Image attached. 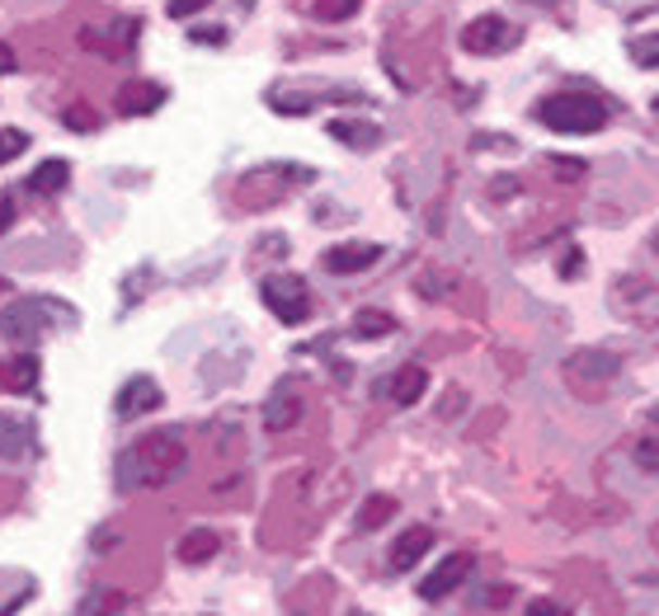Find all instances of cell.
<instances>
[{"label":"cell","mask_w":659,"mask_h":616,"mask_svg":"<svg viewBox=\"0 0 659 616\" xmlns=\"http://www.w3.org/2000/svg\"><path fill=\"white\" fill-rule=\"evenodd\" d=\"M184 466H189V448H184L179 428H151L147 438L127 442L113 462V480L119 490L137 494V490H161V485L179 480Z\"/></svg>","instance_id":"1"},{"label":"cell","mask_w":659,"mask_h":616,"mask_svg":"<svg viewBox=\"0 0 659 616\" xmlns=\"http://www.w3.org/2000/svg\"><path fill=\"white\" fill-rule=\"evenodd\" d=\"M537 123L551 127V133H561V137H594V133H604L608 109H604V99H594V95L561 90V95L537 99Z\"/></svg>","instance_id":"2"},{"label":"cell","mask_w":659,"mask_h":616,"mask_svg":"<svg viewBox=\"0 0 659 616\" xmlns=\"http://www.w3.org/2000/svg\"><path fill=\"white\" fill-rule=\"evenodd\" d=\"M76 311L57 297H20V302H5L0 306V339H14V343H28V339H42L52 325H71Z\"/></svg>","instance_id":"3"},{"label":"cell","mask_w":659,"mask_h":616,"mask_svg":"<svg viewBox=\"0 0 659 616\" xmlns=\"http://www.w3.org/2000/svg\"><path fill=\"white\" fill-rule=\"evenodd\" d=\"M260 297L283 325H302L311 315V288L297 274H269L260 282Z\"/></svg>","instance_id":"4"},{"label":"cell","mask_w":659,"mask_h":616,"mask_svg":"<svg viewBox=\"0 0 659 616\" xmlns=\"http://www.w3.org/2000/svg\"><path fill=\"white\" fill-rule=\"evenodd\" d=\"M513 42H519V28L509 20H499V14H481V20H471L462 28V48L471 56H499V52H509Z\"/></svg>","instance_id":"5"},{"label":"cell","mask_w":659,"mask_h":616,"mask_svg":"<svg viewBox=\"0 0 659 616\" xmlns=\"http://www.w3.org/2000/svg\"><path fill=\"white\" fill-rule=\"evenodd\" d=\"M302 410H307L302 386H297L293 377H283L264 400V428L269 433H288V428H297V419H302Z\"/></svg>","instance_id":"6"},{"label":"cell","mask_w":659,"mask_h":616,"mask_svg":"<svg viewBox=\"0 0 659 616\" xmlns=\"http://www.w3.org/2000/svg\"><path fill=\"white\" fill-rule=\"evenodd\" d=\"M618 372H622V357L608 353V349H575V353L565 357V377L570 381L608 386V381H618Z\"/></svg>","instance_id":"7"},{"label":"cell","mask_w":659,"mask_h":616,"mask_svg":"<svg viewBox=\"0 0 659 616\" xmlns=\"http://www.w3.org/2000/svg\"><path fill=\"white\" fill-rule=\"evenodd\" d=\"M382 246H377V240H344V246H330L325 254H321V264L330 268V274H363V268H372V264H377L382 260Z\"/></svg>","instance_id":"8"},{"label":"cell","mask_w":659,"mask_h":616,"mask_svg":"<svg viewBox=\"0 0 659 616\" xmlns=\"http://www.w3.org/2000/svg\"><path fill=\"white\" fill-rule=\"evenodd\" d=\"M165 99H170L165 85H156V80L141 76V80H123V85H119V99H113V109H119L123 118H147V113H156V109L165 104Z\"/></svg>","instance_id":"9"},{"label":"cell","mask_w":659,"mask_h":616,"mask_svg":"<svg viewBox=\"0 0 659 616\" xmlns=\"http://www.w3.org/2000/svg\"><path fill=\"white\" fill-rule=\"evenodd\" d=\"M161 386H156L151 377H127L119 386V395H113V414L119 419H137V414H151V410H161Z\"/></svg>","instance_id":"10"},{"label":"cell","mask_w":659,"mask_h":616,"mask_svg":"<svg viewBox=\"0 0 659 616\" xmlns=\"http://www.w3.org/2000/svg\"><path fill=\"white\" fill-rule=\"evenodd\" d=\"M467 575H471V555L457 551V555H448L443 565H434V575H424L420 598H424V603H443V598H448L452 589H462Z\"/></svg>","instance_id":"11"},{"label":"cell","mask_w":659,"mask_h":616,"mask_svg":"<svg viewBox=\"0 0 659 616\" xmlns=\"http://www.w3.org/2000/svg\"><path fill=\"white\" fill-rule=\"evenodd\" d=\"M428 551H434V527H406V532L391 541V569L406 575V569L420 565Z\"/></svg>","instance_id":"12"},{"label":"cell","mask_w":659,"mask_h":616,"mask_svg":"<svg viewBox=\"0 0 659 616\" xmlns=\"http://www.w3.org/2000/svg\"><path fill=\"white\" fill-rule=\"evenodd\" d=\"M34 442H38L34 419L0 410V456H28V452H34Z\"/></svg>","instance_id":"13"},{"label":"cell","mask_w":659,"mask_h":616,"mask_svg":"<svg viewBox=\"0 0 659 616\" xmlns=\"http://www.w3.org/2000/svg\"><path fill=\"white\" fill-rule=\"evenodd\" d=\"M424 391H428V372H424L420 363H406L391 381H386V395H391V405H400V410L420 405Z\"/></svg>","instance_id":"14"},{"label":"cell","mask_w":659,"mask_h":616,"mask_svg":"<svg viewBox=\"0 0 659 616\" xmlns=\"http://www.w3.org/2000/svg\"><path fill=\"white\" fill-rule=\"evenodd\" d=\"M34 386H38V357L34 353H20V357H5V363H0V391L28 395Z\"/></svg>","instance_id":"15"},{"label":"cell","mask_w":659,"mask_h":616,"mask_svg":"<svg viewBox=\"0 0 659 616\" xmlns=\"http://www.w3.org/2000/svg\"><path fill=\"white\" fill-rule=\"evenodd\" d=\"M217 551H222V532H212V527H194V532H184L179 546H175V555L184 565H208Z\"/></svg>","instance_id":"16"},{"label":"cell","mask_w":659,"mask_h":616,"mask_svg":"<svg viewBox=\"0 0 659 616\" xmlns=\"http://www.w3.org/2000/svg\"><path fill=\"white\" fill-rule=\"evenodd\" d=\"M330 137L344 141V147H353V151H372L382 141V127L368 123V118H335L330 123Z\"/></svg>","instance_id":"17"},{"label":"cell","mask_w":659,"mask_h":616,"mask_svg":"<svg viewBox=\"0 0 659 616\" xmlns=\"http://www.w3.org/2000/svg\"><path fill=\"white\" fill-rule=\"evenodd\" d=\"M66 184H71V165H66V161H57V155H52V161L34 165V175H28L24 189H34L38 198H52V193H62Z\"/></svg>","instance_id":"18"},{"label":"cell","mask_w":659,"mask_h":616,"mask_svg":"<svg viewBox=\"0 0 659 616\" xmlns=\"http://www.w3.org/2000/svg\"><path fill=\"white\" fill-rule=\"evenodd\" d=\"M391 518H396V499H391V494H372V499H363V508H358L353 527H358V532H377V527L391 523Z\"/></svg>","instance_id":"19"},{"label":"cell","mask_w":659,"mask_h":616,"mask_svg":"<svg viewBox=\"0 0 659 616\" xmlns=\"http://www.w3.org/2000/svg\"><path fill=\"white\" fill-rule=\"evenodd\" d=\"M123 612H127L123 589H95V593H85V603L76 607V616H123Z\"/></svg>","instance_id":"20"},{"label":"cell","mask_w":659,"mask_h":616,"mask_svg":"<svg viewBox=\"0 0 659 616\" xmlns=\"http://www.w3.org/2000/svg\"><path fill=\"white\" fill-rule=\"evenodd\" d=\"M353 335H358V339H386V335H396V315H386V311H358V315H353Z\"/></svg>","instance_id":"21"},{"label":"cell","mask_w":659,"mask_h":616,"mask_svg":"<svg viewBox=\"0 0 659 616\" xmlns=\"http://www.w3.org/2000/svg\"><path fill=\"white\" fill-rule=\"evenodd\" d=\"M358 5H363V0H316L311 14H316L321 24H344V20H353V14H358Z\"/></svg>","instance_id":"22"},{"label":"cell","mask_w":659,"mask_h":616,"mask_svg":"<svg viewBox=\"0 0 659 616\" xmlns=\"http://www.w3.org/2000/svg\"><path fill=\"white\" fill-rule=\"evenodd\" d=\"M24 151H28V133H20V127H0V165L20 161Z\"/></svg>","instance_id":"23"},{"label":"cell","mask_w":659,"mask_h":616,"mask_svg":"<svg viewBox=\"0 0 659 616\" xmlns=\"http://www.w3.org/2000/svg\"><path fill=\"white\" fill-rule=\"evenodd\" d=\"M632 62H641V66H659V34H641V38H632Z\"/></svg>","instance_id":"24"},{"label":"cell","mask_w":659,"mask_h":616,"mask_svg":"<svg viewBox=\"0 0 659 616\" xmlns=\"http://www.w3.org/2000/svg\"><path fill=\"white\" fill-rule=\"evenodd\" d=\"M636 466L650 470V476H659V438H641L636 442Z\"/></svg>","instance_id":"25"},{"label":"cell","mask_w":659,"mask_h":616,"mask_svg":"<svg viewBox=\"0 0 659 616\" xmlns=\"http://www.w3.org/2000/svg\"><path fill=\"white\" fill-rule=\"evenodd\" d=\"M212 5V0H170V20H194V14H203Z\"/></svg>","instance_id":"26"},{"label":"cell","mask_w":659,"mask_h":616,"mask_svg":"<svg viewBox=\"0 0 659 616\" xmlns=\"http://www.w3.org/2000/svg\"><path fill=\"white\" fill-rule=\"evenodd\" d=\"M62 123H66V127H76V133H95V118H90V109H85V104L66 109V113H62Z\"/></svg>","instance_id":"27"},{"label":"cell","mask_w":659,"mask_h":616,"mask_svg":"<svg viewBox=\"0 0 659 616\" xmlns=\"http://www.w3.org/2000/svg\"><path fill=\"white\" fill-rule=\"evenodd\" d=\"M527 616H570V607L551 603V598H537V603H527Z\"/></svg>","instance_id":"28"},{"label":"cell","mask_w":659,"mask_h":616,"mask_svg":"<svg viewBox=\"0 0 659 616\" xmlns=\"http://www.w3.org/2000/svg\"><path fill=\"white\" fill-rule=\"evenodd\" d=\"M194 42H203V48H222L226 28H194Z\"/></svg>","instance_id":"29"},{"label":"cell","mask_w":659,"mask_h":616,"mask_svg":"<svg viewBox=\"0 0 659 616\" xmlns=\"http://www.w3.org/2000/svg\"><path fill=\"white\" fill-rule=\"evenodd\" d=\"M14 71V52H10V42H0V76H10Z\"/></svg>","instance_id":"30"},{"label":"cell","mask_w":659,"mask_h":616,"mask_svg":"<svg viewBox=\"0 0 659 616\" xmlns=\"http://www.w3.org/2000/svg\"><path fill=\"white\" fill-rule=\"evenodd\" d=\"M556 175H565V179H570V175H584V165H580V161H575V165H570V161H556Z\"/></svg>","instance_id":"31"},{"label":"cell","mask_w":659,"mask_h":616,"mask_svg":"<svg viewBox=\"0 0 659 616\" xmlns=\"http://www.w3.org/2000/svg\"><path fill=\"white\" fill-rule=\"evenodd\" d=\"M646 414H650V424H659V405H650V410H646Z\"/></svg>","instance_id":"32"},{"label":"cell","mask_w":659,"mask_h":616,"mask_svg":"<svg viewBox=\"0 0 659 616\" xmlns=\"http://www.w3.org/2000/svg\"><path fill=\"white\" fill-rule=\"evenodd\" d=\"M353 616H368V612H353Z\"/></svg>","instance_id":"33"},{"label":"cell","mask_w":659,"mask_h":616,"mask_svg":"<svg viewBox=\"0 0 659 616\" xmlns=\"http://www.w3.org/2000/svg\"><path fill=\"white\" fill-rule=\"evenodd\" d=\"M655 109H659V99H655Z\"/></svg>","instance_id":"34"},{"label":"cell","mask_w":659,"mask_h":616,"mask_svg":"<svg viewBox=\"0 0 659 616\" xmlns=\"http://www.w3.org/2000/svg\"><path fill=\"white\" fill-rule=\"evenodd\" d=\"M246 5H250V0H246Z\"/></svg>","instance_id":"35"}]
</instances>
